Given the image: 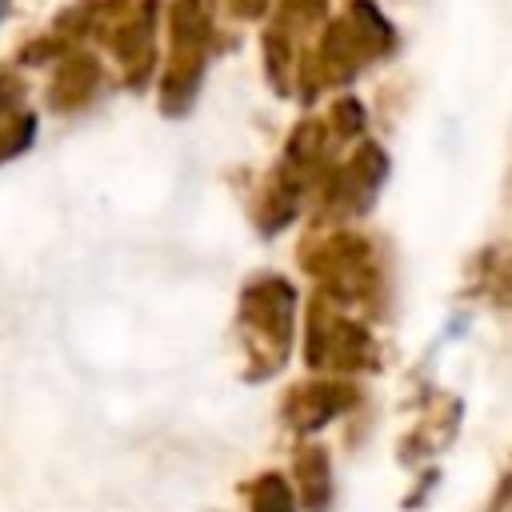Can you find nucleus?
I'll return each instance as SVG.
<instances>
[{
	"label": "nucleus",
	"mask_w": 512,
	"mask_h": 512,
	"mask_svg": "<svg viewBox=\"0 0 512 512\" xmlns=\"http://www.w3.org/2000/svg\"><path fill=\"white\" fill-rule=\"evenodd\" d=\"M324 124H328V136H332V140H352V136H364L368 112H364V104H360L356 96H340V100L328 108Z\"/></svg>",
	"instance_id": "17"
},
{
	"label": "nucleus",
	"mask_w": 512,
	"mask_h": 512,
	"mask_svg": "<svg viewBox=\"0 0 512 512\" xmlns=\"http://www.w3.org/2000/svg\"><path fill=\"white\" fill-rule=\"evenodd\" d=\"M100 84H104V72L96 64V56H88V52H64L60 56V68H56V76L48 84V108L60 112V116L80 112V108H88L96 100Z\"/></svg>",
	"instance_id": "11"
},
{
	"label": "nucleus",
	"mask_w": 512,
	"mask_h": 512,
	"mask_svg": "<svg viewBox=\"0 0 512 512\" xmlns=\"http://www.w3.org/2000/svg\"><path fill=\"white\" fill-rule=\"evenodd\" d=\"M308 196H312V188H308L300 176H292L288 168L276 164V168L260 180L256 200H252V224H256V232H260V236H280V232L300 216V208H304Z\"/></svg>",
	"instance_id": "9"
},
{
	"label": "nucleus",
	"mask_w": 512,
	"mask_h": 512,
	"mask_svg": "<svg viewBox=\"0 0 512 512\" xmlns=\"http://www.w3.org/2000/svg\"><path fill=\"white\" fill-rule=\"evenodd\" d=\"M4 12H8V0H0V20H4Z\"/></svg>",
	"instance_id": "23"
},
{
	"label": "nucleus",
	"mask_w": 512,
	"mask_h": 512,
	"mask_svg": "<svg viewBox=\"0 0 512 512\" xmlns=\"http://www.w3.org/2000/svg\"><path fill=\"white\" fill-rule=\"evenodd\" d=\"M240 496L248 500V512H300L292 484L280 468H264L240 484Z\"/></svg>",
	"instance_id": "12"
},
{
	"label": "nucleus",
	"mask_w": 512,
	"mask_h": 512,
	"mask_svg": "<svg viewBox=\"0 0 512 512\" xmlns=\"http://www.w3.org/2000/svg\"><path fill=\"white\" fill-rule=\"evenodd\" d=\"M20 96H24V84H20L12 72H0V120H4L12 108H20Z\"/></svg>",
	"instance_id": "19"
},
{
	"label": "nucleus",
	"mask_w": 512,
	"mask_h": 512,
	"mask_svg": "<svg viewBox=\"0 0 512 512\" xmlns=\"http://www.w3.org/2000/svg\"><path fill=\"white\" fill-rule=\"evenodd\" d=\"M104 40L124 64V84L140 92L156 72V0H140L136 8H128L104 32Z\"/></svg>",
	"instance_id": "6"
},
{
	"label": "nucleus",
	"mask_w": 512,
	"mask_h": 512,
	"mask_svg": "<svg viewBox=\"0 0 512 512\" xmlns=\"http://www.w3.org/2000/svg\"><path fill=\"white\" fill-rule=\"evenodd\" d=\"M264 72L280 96L292 92V24L280 16L264 32Z\"/></svg>",
	"instance_id": "14"
},
{
	"label": "nucleus",
	"mask_w": 512,
	"mask_h": 512,
	"mask_svg": "<svg viewBox=\"0 0 512 512\" xmlns=\"http://www.w3.org/2000/svg\"><path fill=\"white\" fill-rule=\"evenodd\" d=\"M208 52L200 44H168V60L160 72V88H156V104L164 116H184L196 104L204 68H208Z\"/></svg>",
	"instance_id": "8"
},
{
	"label": "nucleus",
	"mask_w": 512,
	"mask_h": 512,
	"mask_svg": "<svg viewBox=\"0 0 512 512\" xmlns=\"http://www.w3.org/2000/svg\"><path fill=\"white\" fill-rule=\"evenodd\" d=\"M356 408H360V384H352V376H324L320 372L312 380L288 384L276 412L292 436H312Z\"/></svg>",
	"instance_id": "5"
},
{
	"label": "nucleus",
	"mask_w": 512,
	"mask_h": 512,
	"mask_svg": "<svg viewBox=\"0 0 512 512\" xmlns=\"http://www.w3.org/2000/svg\"><path fill=\"white\" fill-rule=\"evenodd\" d=\"M288 484L304 512H332V504H336L332 452L316 440H300L292 448V480Z\"/></svg>",
	"instance_id": "10"
},
{
	"label": "nucleus",
	"mask_w": 512,
	"mask_h": 512,
	"mask_svg": "<svg viewBox=\"0 0 512 512\" xmlns=\"http://www.w3.org/2000/svg\"><path fill=\"white\" fill-rule=\"evenodd\" d=\"M508 500H512V480H508V472H500L496 492H492V500H488L484 512H508Z\"/></svg>",
	"instance_id": "21"
},
{
	"label": "nucleus",
	"mask_w": 512,
	"mask_h": 512,
	"mask_svg": "<svg viewBox=\"0 0 512 512\" xmlns=\"http://www.w3.org/2000/svg\"><path fill=\"white\" fill-rule=\"evenodd\" d=\"M36 140V112H24V108H12L4 120H0V164L16 160L20 152H28Z\"/></svg>",
	"instance_id": "16"
},
{
	"label": "nucleus",
	"mask_w": 512,
	"mask_h": 512,
	"mask_svg": "<svg viewBox=\"0 0 512 512\" xmlns=\"http://www.w3.org/2000/svg\"><path fill=\"white\" fill-rule=\"evenodd\" d=\"M472 276H476V292L480 296H488L496 308L508 304V256H504L500 244L480 248L472 256Z\"/></svg>",
	"instance_id": "15"
},
{
	"label": "nucleus",
	"mask_w": 512,
	"mask_h": 512,
	"mask_svg": "<svg viewBox=\"0 0 512 512\" xmlns=\"http://www.w3.org/2000/svg\"><path fill=\"white\" fill-rule=\"evenodd\" d=\"M296 264L328 304L364 320H380L388 312L392 276L380 244L368 232L348 224H316L300 240Z\"/></svg>",
	"instance_id": "1"
},
{
	"label": "nucleus",
	"mask_w": 512,
	"mask_h": 512,
	"mask_svg": "<svg viewBox=\"0 0 512 512\" xmlns=\"http://www.w3.org/2000/svg\"><path fill=\"white\" fill-rule=\"evenodd\" d=\"M296 304L300 292L284 272H252L240 284L236 340L244 352L240 376L248 384H264L288 364L296 340Z\"/></svg>",
	"instance_id": "2"
},
{
	"label": "nucleus",
	"mask_w": 512,
	"mask_h": 512,
	"mask_svg": "<svg viewBox=\"0 0 512 512\" xmlns=\"http://www.w3.org/2000/svg\"><path fill=\"white\" fill-rule=\"evenodd\" d=\"M436 480H440V472H436V468H428V472L420 476V488H412V492L404 496V508H408V512H412V508H420V504H424V496L436 488Z\"/></svg>",
	"instance_id": "20"
},
{
	"label": "nucleus",
	"mask_w": 512,
	"mask_h": 512,
	"mask_svg": "<svg viewBox=\"0 0 512 512\" xmlns=\"http://www.w3.org/2000/svg\"><path fill=\"white\" fill-rule=\"evenodd\" d=\"M224 8L232 12V16H260L264 12V0H224Z\"/></svg>",
	"instance_id": "22"
},
{
	"label": "nucleus",
	"mask_w": 512,
	"mask_h": 512,
	"mask_svg": "<svg viewBox=\"0 0 512 512\" xmlns=\"http://www.w3.org/2000/svg\"><path fill=\"white\" fill-rule=\"evenodd\" d=\"M64 52H68V40L60 32H48V36H40V40H32V44L20 48V64H44V60L64 56Z\"/></svg>",
	"instance_id": "18"
},
{
	"label": "nucleus",
	"mask_w": 512,
	"mask_h": 512,
	"mask_svg": "<svg viewBox=\"0 0 512 512\" xmlns=\"http://www.w3.org/2000/svg\"><path fill=\"white\" fill-rule=\"evenodd\" d=\"M344 20H348L352 32L364 40V48L372 52V60L396 52V28L380 16V8H376L372 0H348V16H344Z\"/></svg>",
	"instance_id": "13"
},
{
	"label": "nucleus",
	"mask_w": 512,
	"mask_h": 512,
	"mask_svg": "<svg viewBox=\"0 0 512 512\" xmlns=\"http://www.w3.org/2000/svg\"><path fill=\"white\" fill-rule=\"evenodd\" d=\"M388 168V152L376 140H360L344 164H328L316 184V224H348L372 212Z\"/></svg>",
	"instance_id": "4"
},
{
	"label": "nucleus",
	"mask_w": 512,
	"mask_h": 512,
	"mask_svg": "<svg viewBox=\"0 0 512 512\" xmlns=\"http://www.w3.org/2000/svg\"><path fill=\"white\" fill-rule=\"evenodd\" d=\"M304 364L324 376H368L384 368V348L372 324L356 312L312 296L304 308Z\"/></svg>",
	"instance_id": "3"
},
{
	"label": "nucleus",
	"mask_w": 512,
	"mask_h": 512,
	"mask_svg": "<svg viewBox=\"0 0 512 512\" xmlns=\"http://www.w3.org/2000/svg\"><path fill=\"white\" fill-rule=\"evenodd\" d=\"M460 416H464V408H460V400L452 392H440V388L428 392L412 432L400 440V460L416 464V460H428L440 448H448L456 440V432H460Z\"/></svg>",
	"instance_id": "7"
}]
</instances>
